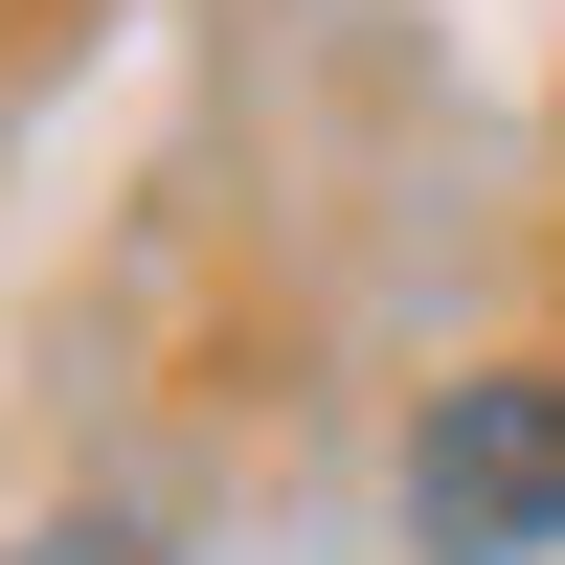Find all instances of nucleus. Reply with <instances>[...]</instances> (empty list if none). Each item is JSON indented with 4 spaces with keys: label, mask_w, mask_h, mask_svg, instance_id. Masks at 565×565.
I'll return each instance as SVG.
<instances>
[{
    "label": "nucleus",
    "mask_w": 565,
    "mask_h": 565,
    "mask_svg": "<svg viewBox=\"0 0 565 565\" xmlns=\"http://www.w3.org/2000/svg\"><path fill=\"white\" fill-rule=\"evenodd\" d=\"M407 543L430 565H543L565 543V362H452L407 407Z\"/></svg>",
    "instance_id": "obj_1"
},
{
    "label": "nucleus",
    "mask_w": 565,
    "mask_h": 565,
    "mask_svg": "<svg viewBox=\"0 0 565 565\" xmlns=\"http://www.w3.org/2000/svg\"><path fill=\"white\" fill-rule=\"evenodd\" d=\"M0 565H159L136 521H45V543H0Z\"/></svg>",
    "instance_id": "obj_2"
}]
</instances>
